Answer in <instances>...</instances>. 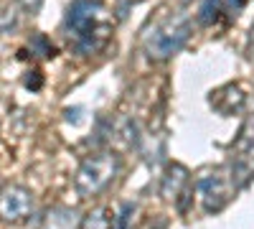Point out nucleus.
<instances>
[{
	"mask_svg": "<svg viewBox=\"0 0 254 229\" xmlns=\"http://www.w3.org/2000/svg\"><path fill=\"white\" fill-rule=\"evenodd\" d=\"M64 28L79 54H97L112 33V20L99 0H74L66 10Z\"/></svg>",
	"mask_w": 254,
	"mask_h": 229,
	"instance_id": "1",
	"label": "nucleus"
},
{
	"mask_svg": "<svg viewBox=\"0 0 254 229\" xmlns=\"http://www.w3.org/2000/svg\"><path fill=\"white\" fill-rule=\"evenodd\" d=\"M122 160L115 151H99L89 158H84L74 176V189L81 199L99 196L107 186L117 178Z\"/></svg>",
	"mask_w": 254,
	"mask_h": 229,
	"instance_id": "2",
	"label": "nucleus"
},
{
	"mask_svg": "<svg viewBox=\"0 0 254 229\" xmlns=\"http://www.w3.org/2000/svg\"><path fill=\"white\" fill-rule=\"evenodd\" d=\"M190 38V20L186 15H171L145 36V56L150 61H168Z\"/></svg>",
	"mask_w": 254,
	"mask_h": 229,
	"instance_id": "3",
	"label": "nucleus"
},
{
	"mask_svg": "<svg viewBox=\"0 0 254 229\" xmlns=\"http://www.w3.org/2000/svg\"><path fill=\"white\" fill-rule=\"evenodd\" d=\"M196 189L201 196V206L206 214H219L221 209H226L229 201L237 196V186L231 183L229 173L216 168V171H206L198 181Z\"/></svg>",
	"mask_w": 254,
	"mask_h": 229,
	"instance_id": "4",
	"label": "nucleus"
},
{
	"mask_svg": "<svg viewBox=\"0 0 254 229\" xmlns=\"http://www.w3.org/2000/svg\"><path fill=\"white\" fill-rule=\"evenodd\" d=\"M33 206H36V199L26 186L10 183L0 189V222H5V224L26 222L33 214Z\"/></svg>",
	"mask_w": 254,
	"mask_h": 229,
	"instance_id": "5",
	"label": "nucleus"
},
{
	"mask_svg": "<svg viewBox=\"0 0 254 229\" xmlns=\"http://www.w3.org/2000/svg\"><path fill=\"white\" fill-rule=\"evenodd\" d=\"M188 183H190V171L183 163H168L165 173L160 178V196L165 201H178L181 196H188Z\"/></svg>",
	"mask_w": 254,
	"mask_h": 229,
	"instance_id": "6",
	"label": "nucleus"
},
{
	"mask_svg": "<svg viewBox=\"0 0 254 229\" xmlns=\"http://www.w3.org/2000/svg\"><path fill=\"white\" fill-rule=\"evenodd\" d=\"M211 107H214L219 115H224V117H231V115H239V112H244V107H247V94H244V89L239 87V84H226V87H221V89H216V92H211Z\"/></svg>",
	"mask_w": 254,
	"mask_h": 229,
	"instance_id": "7",
	"label": "nucleus"
},
{
	"mask_svg": "<svg viewBox=\"0 0 254 229\" xmlns=\"http://www.w3.org/2000/svg\"><path fill=\"white\" fill-rule=\"evenodd\" d=\"M81 224V212L66 204L49 206L38 222V229H79Z\"/></svg>",
	"mask_w": 254,
	"mask_h": 229,
	"instance_id": "8",
	"label": "nucleus"
},
{
	"mask_svg": "<svg viewBox=\"0 0 254 229\" xmlns=\"http://www.w3.org/2000/svg\"><path fill=\"white\" fill-rule=\"evenodd\" d=\"M229 178L231 183L239 189H247V186L254 181V153H234L229 163Z\"/></svg>",
	"mask_w": 254,
	"mask_h": 229,
	"instance_id": "9",
	"label": "nucleus"
},
{
	"mask_svg": "<svg viewBox=\"0 0 254 229\" xmlns=\"http://www.w3.org/2000/svg\"><path fill=\"white\" fill-rule=\"evenodd\" d=\"M115 217L117 214L110 206H97V209H92L89 214L81 217L79 229H115Z\"/></svg>",
	"mask_w": 254,
	"mask_h": 229,
	"instance_id": "10",
	"label": "nucleus"
},
{
	"mask_svg": "<svg viewBox=\"0 0 254 229\" xmlns=\"http://www.w3.org/2000/svg\"><path fill=\"white\" fill-rule=\"evenodd\" d=\"M224 15V3L221 0H203L198 8V23L201 26H214Z\"/></svg>",
	"mask_w": 254,
	"mask_h": 229,
	"instance_id": "11",
	"label": "nucleus"
},
{
	"mask_svg": "<svg viewBox=\"0 0 254 229\" xmlns=\"http://www.w3.org/2000/svg\"><path fill=\"white\" fill-rule=\"evenodd\" d=\"M18 26V8L13 3L0 5V33H10Z\"/></svg>",
	"mask_w": 254,
	"mask_h": 229,
	"instance_id": "12",
	"label": "nucleus"
},
{
	"mask_svg": "<svg viewBox=\"0 0 254 229\" xmlns=\"http://www.w3.org/2000/svg\"><path fill=\"white\" fill-rule=\"evenodd\" d=\"M221 3H224V13H226V15H237V13L244 8L247 0H221Z\"/></svg>",
	"mask_w": 254,
	"mask_h": 229,
	"instance_id": "13",
	"label": "nucleus"
},
{
	"mask_svg": "<svg viewBox=\"0 0 254 229\" xmlns=\"http://www.w3.org/2000/svg\"><path fill=\"white\" fill-rule=\"evenodd\" d=\"M20 3V8H23L26 13H36L41 5H44V0H18Z\"/></svg>",
	"mask_w": 254,
	"mask_h": 229,
	"instance_id": "14",
	"label": "nucleus"
},
{
	"mask_svg": "<svg viewBox=\"0 0 254 229\" xmlns=\"http://www.w3.org/2000/svg\"><path fill=\"white\" fill-rule=\"evenodd\" d=\"M247 54H249V59L254 61V26H252V31H249V38H247Z\"/></svg>",
	"mask_w": 254,
	"mask_h": 229,
	"instance_id": "15",
	"label": "nucleus"
}]
</instances>
